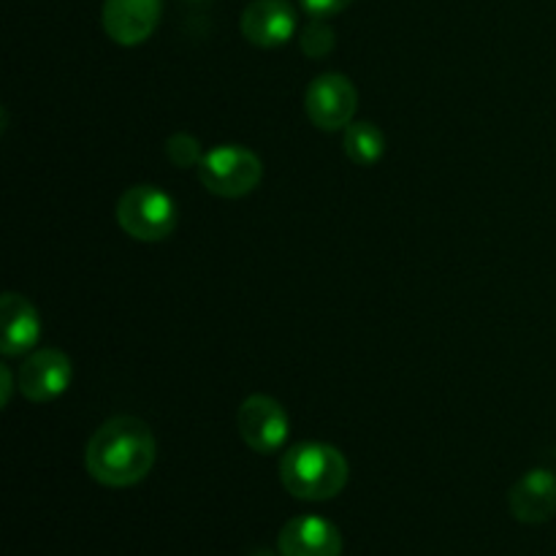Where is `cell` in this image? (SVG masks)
<instances>
[{
	"instance_id": "cell-5",
	"label": "cell",
	"mask_w": 556,
	"mask_h": 556,
	"mask_svg": "<svg viewBox=\"0 0 556 556\" xmlns=\"http://www.w3.org/2000/svg\"><path fill=\"white\" fill-rule=\"evenodd\" d=\"M356 87L342 74H320L309 81L304 92V109L320 130H342L353 123L356 114Z\"/></svg>"
},
{
	"instance_id": "cell-8",
	"label": "cell",
	"mask_w": 556,
	"mask_h": 556,
	"mask_svg": "<svg viewBox=\"0 0 556 556\" xmlns=\"http://www.w3.org/2000/svg\"><path fill=\"white\" fill-rule=\"evenodd\" d=\"M161 11V0H103V30L119 47H136L155 33Z\"/></svg>"
},
{
	"instance_id": "cell-12",
	"label": "cell",
	"mask_w": 556,
	"mask_h": 556,
	"mask_svg": "<svg viewBox=\"0 0 556 556\" xmlns=\"http://www.w3.org/2000/svg\"><path fill=\"white\" fill-rule=\"evenodd\" d=\"M0 315H3V334H0V351L3 356H22L30 351L41 334V320L36 307L20 293H3L0 299Z\"/></svg>"
},
{
	"instance_id": "cell-13",
	"label": "cell",
	"mask_w": 556,
	"mask_h": 556,
	"mask_svg": "<svg viewBox=\"0 0 556 556\" xmlns=\"http://www.w3.org/2000/svg\"><path fill=\"white\" fill-rule=\"evenodd\" d=\"M386 150L383 130L375 123H351L345 128V155L358 166H372Z\"/></svg>"
},
{
	"instance_id": "cell-6",
	"label": "cell",
	"mask_w": 556,
	"mask_h": 556,
	"mask_svg": "<svg viewBox=\"0 0 556 556\" xmlns=\"http://www.w3.org/2000/svg\"><path fill=\"white\" fill-rule=\"evenodd\" d=\"M237 427L255 454H275L288 440V413L271 396L253 394L239 407Z\"/></svg>"
},
{
	"instance_id": "cell-9",
	"label": "cell",
	"mask_w": 556,
	"mask_h": 556,
	"mask_svg": "<svg viewBox=\"0 0 556 556\" xmlns=\"http://www.w3.org/2000/svg\"><path fill=\"white\" fill-rule=\"evenodd\" d=\"M71 386V358L63 351L43 348L20 367V391L30 402H52Z\"/></svg>"
},
{
	"instance_id": "cell-16",
	"label": "cell",
	"mask_w": 556,
	"mask_h": 556,
	"mask_svg": "<svg viewBox=\"0 0 556 556\" xmlns=\"http://www.w3.org/2000/svg\"><path fill=\"white\" fill-rule=\"evenodd\" d=\"M299 3L304 5V11L313 20H326V16H334L340 11H345L353 0H299Z\"/></svg>"
},
{
	"instance_id": "cell-10",
	"label": "cell",
	"mask_w": 556,
	"mask_h": 556,
	"mask_svg": "<svg viewBox=\"0 0 556 556\" xmlns=\"http://www.w3.org/2000/svg\"><path fill=\"white\" fill-rule=\"evenodd\" d=\"M296 33V11L288 0H253L242 14V36L261 49L282 47Z\"/></svg>"
},
{
	"instance_id": "cell-2",
	"label": "cell",
	"mask_w": 556,
	"mask_h": 556,
	"mask_svg": "<svg viewBox=\"0 0 556 556\" xmlns=\"http://www.w3.org/2000/svg\"><path fill=\"white\" fill-rule=\"evenodd\" d=\"M348 459L326 443H302L286 451L280 462V481L291 497L307 503L334 500L348 486Z\"/></svg>"
},
{
	"instance_id": "cell-15",
	"label": "cell",
	"mask_w": 556,
	"mask_h": 556,
	"mask_svg": "<svg viewBox=\"0 0 556 556\" xmlns=\"http://www.w3.org/2000/svg\"><path fill=\"white\" fill-rule=\"evenodd\" d=\"M166 155L174 166L179 168H199L201 163V144L199 139H193L190 134H174L172 139L166 141Z\"/></svg>"
},
{
	"instance_id": "cell-3",
	"label": "cell",
	"mask_w": 556,
	"mask_h": 556,
	"mask_svg": "<svg viewBox=\"0 0 556 556\" xmlns=\"http://www.w3.org/2000/svg\"><path fill=\"white\" fill-rule=\"evenodd\" d=\"M117 223L139 242H163L177 228V204L155 185H136L119 199Z\"/></svg>"
},
{
	"instance_id": "cell-18",
	"label": "cell",
	"mask_w": 556,
	"mask_h": 556,
	"mask_svg": "<svg viewBox=\"0 0 556 556\" xmlns=\"http://www.w3.org/2000/svg\"><path fill=\"white\" fill-rule=\"evenodd\" d=\"M253 556H271V554L269 552H255Z\"/></svg>"
},
{
	"instance_id": "cell-17",
	"label": "cell",
	"mask_w": 556,
	"mask_h": 556,
	"mask_svg": "<svg viewBox=\"0 0 556 556\" xmlns=\"http://www.w3.org/2000/svg\"><path fill=\"white\" fill-rule=\"evenodd\" d=\"M0 375H3V405H9V400H11V372H9V367H0Z\"/></svg>"
},
{
	"instance_id": "cell-11",
	"label": "cell",
	"mask_w": 556,
	"mask_h": 556,
	"mask_svg": "<svg viewBox=\"0 0 556 556\" xmlns=\"http://www.w3.org/2000/svg\"><path fill=\"white\" fill-rule=\"evenodd\" d=\"M510 514L521 525H543L556 516V476L552 470H530L510 489Z\"/></svg>"
},
{
	"instance_id": "cell-4",
	"label": "cell",
	"mask_w": 556,
	"mask_h": 556,
	"mask_svg": "<svg viewBox=\"0 0 556 556\" xmlns=\"http://www.w3.org/2000/svg\"><path fill=\"white\" fill-rule=\"evenodd\" d=\"M261 177H264L261 157L239 144L215 147L199 163L201 185L223 199H242V195L253 193Z\"/></svg>"
},
{
	"instance_id": "cell-14",
	"label": "cell",
	"mask_w": 556,
	"mask_h": 556,
	"mask_svg": "<svg viewBox=\"0 0 556 556\" xmlns=\"http://www.w3.org/2000/svg\"><path fill=\"white\" fill-rule=\"evenodd\" d=\"M334 30H331L326 22L313 20L307 27L302 30V52L309 54V58H326V54L334 49Z\"/></svg>"
},
{
	"instance_id": "cell-7",
	"label": "cell",
	"mask_w": 556,
	"mask_h": 556,
	"mask_svg": "<svg viewBox=\"0 0 556 556\" xmlns=\"http://www.w3.org/2000/svg\"><path fill=\"white\" fill-rule=\"evenodd\" d=\"M280 556H342V532L315 514L293 516L277 535Z\"/></svg>"
},
{
	"instance_id": "cell-1",
	"label": "cell",
	"mask_w": 556,
	"mask_h": 556,
	"mask_svg": "<svg viewBox=\"0 0 556 556\" xmlns=\"http://www.w3.org/2000/svg\"><path fill=\"white\" fill-rule=\"evenodd\" d=\"M155 465L152 429L136 416H114L96 429L85 448V467L101 486L128 489Z\"/></svg>"
}]
</instances>
